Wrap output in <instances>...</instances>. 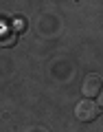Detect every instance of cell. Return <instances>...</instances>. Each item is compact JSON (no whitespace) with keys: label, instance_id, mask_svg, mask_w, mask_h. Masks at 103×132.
Listing matches in <instances>:
<instances>
[{"label":"cell","instance_id":"cell-3","mask_svg":"<svg viewBox=\"0 0 103 132\" xmlns=\"http://www.w3.org/2000/svg\"><path fill=\"white\" fill-rule=\"evenodd\" d=\"M11 27H13V31H24V29H26V24H24V18H15Z\"/></svg>","mask_w":103,"mask_h":132},{"label":"cell","instance_id":"cell-1","mask_svg":"<svg viewBox=\"0 0 103 132\" xmlns=\"http://www.w3.org/2000/svg\"><path fill=\"white\" fill-rule=\"evenodd\" d=\"M99 112H101V110H99V104L92 101V99H83V101H79L77 108H75L77 119H79V121H86V123L94 121V119L99 117Z\"/></svg>","mask_w":103,"mask_h":132},{"label":"cell","instance_id":"cell-2","mask_svg":"<svg viewBox=\"0 0 103 132\" xmlns=\"http://www.w3.org/2000/svg\"><path fill=\"white\" fill-rule=\"evenodd\" d=\"M103 90V84H101V77L94 75V73H90V75H86L83 84H81V93H83L86 99L90 97H99V93Z\"/></svg>","mask_w":103,"mask_h":132},{"label":"cell","instance_id":"cell-4","mask_svg":"<svg viewBox=\"0 0 103 132\" xmlns=\"http://www.w3.org/2000/svg\"><path fill=\"white\" fill-rule=\"evenodd\" d=\"M97 104H99V108H103V90L99 93V97H97Z\"/></svg>","mask_w":103,"mask_h":132}]
</instances>
